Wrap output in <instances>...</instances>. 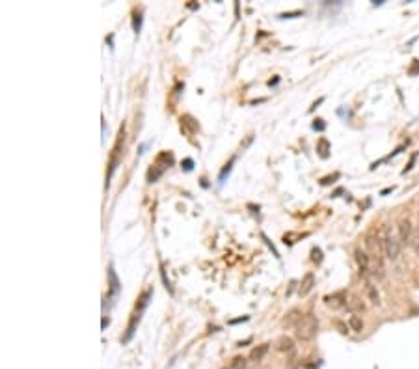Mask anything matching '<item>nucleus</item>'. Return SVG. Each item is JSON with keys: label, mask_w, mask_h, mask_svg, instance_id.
I'll return each instance as SVG.
<instances>
[{"label": "nucleus", "mask_w": 419, "mask_h": 369, "mask_svg": "<svg viewBox=\"0 0 419 369\" xmlns=\"http://www.w3.org/2000/svg\"><path fill=\"white\" fill-rule=\"evenodd\" d=\"M324 123H322V119H315V123H313V129H319V131H324Z\"/></svg>", "instance_id": "nucleus-18"}, {"label": "nucleus", "mask_w": 419, "mask_h": 369, "mask_svg": "<svg viewBox=\"0 0 419 369\" xmlns=\"http://www.w3.org/2000/svg\"><path fill=\"white\" fill-rule=\"evenodd\" d=\"M295 330H297V338L302 339V341H309V339L315 338V334L319 330V321L315 315L307 313V315H300L298 323L295 324Z\"/></svg>", "instance_id": "nucleus-1"}, {"label": "nucleus", "mask_w": 419, "mask_h": 369, "mask_svg": "<svg viewBox=\"0 0 419 369\" xmlns=\"http://www.w3.org/2000/svg\"><path fill=\"white\" fill-rule=\"evenodd\" d=\"M233 162H235V157H233V159H231L229 162L225 164V168L222 170V174H220V183H224L225 175H227V174H229V172H231V166H233Z\"/></svg>", "instance_id": "nucleus-14"}, {"label": "nucleus", "mask_w": 419, "mask_h": 369, "mask_svg": "<svg viewBox=\"0 0 419 369\" xmlns=\"http://www.w3.org/2000/svg\"><path fill=\"white\" fill-rule=\"evenodd\" d=\"M266 351H268V345H259V347H256L254 351H252L250 358L254 360V362H259V360L266 354Z\"/></svg>", "instance_id": "nucleus-10"}, {"label": "nucleus", "mask_w": 419, "mask_h": 369, "mask_svg": "<svg viewBox=\"0 0 419 369\" xmlns=\"http://www.w3.org/2000/svg\"><path fill=\"white\" fill-rule=\"evenodd\" d=\"M417 252H419V241H417Z\"/></svg>", "instance_id": "nucleus-20"}, {"label": "nucleus", "mask_w": 419, "mask_h": 369, "mask_svg": "<svg viewBox=\"0 0 419 369\" xmlns=\"http://www.w3.org/2000/svg\"><path fill=\"white\" fill-rule=\"evenodd\" d=\"M133 26H134V32L140 34V30H142V13H136V15H134Z\"/></svg>", "instance_id": "nucleus-16"}, {"label": "nucleus", "mask_w": 419, "mask_h": 369, "mask_svg": "<svg viewBox=\"0 0 419 369\" xmlns=\"http://www.w3.org/2000/svg\"><path fill=\"white\" fill-rule=\"evenodd\" d=\"M108 280H110V291H112V295H118V293H119V280H118V276H116V271H114L112 266L108 269Z\"/></svg>", "instance_id": "nucleus-8"}, {"label": "nucleus", "mask_w": 419, "mask_h": 369, "mask_svg": "<svg viewBox=\"0 0 419 369\" xmlns=\"http://www.w3.org/2000/svg\"><path fill=\"white\" fill-rule=\"evenodd\" d=\"M278 348H280V351H292V348H295V343H292L291 338L283 336V338H280V341H278Z\"/></svg>", "instance_id": "nucleus-11"}, {"label": "nucleus", "mask_w": 419, "mask_h": 369, "mask_svg": "<svg viewBox=\"0 0 419 369\" xmlns=\"http://www.w3.org/2000/svg\"><path fill=\"white\" fill-rule=\"evenodd\" d=\"M410 239H412V224L408 218H404L399 224V241L403 244H410Z\"/></svg>", "instance_id": "nucleus-4"}, {"label": "nucleus", "mask_w": 419, "mask_h": 369, "mask_svg": "<svg viewBox=\"0 0 419 369\" xmlns=\"http://www.w3.org/2000/svg\"><path fill=\"white\" fill-rule=\"evenodd\" d=\"M311 259L315 263H321L322 261V252H321V248H313L311 250Z\"/></svg>", "instance_id": "nucleus-17"}, {"label": "nucleus", "mask_w": 419, "mask_h": 369, "mask_svg": "<svg viewBox=\"0 0 419 369\" xmlns=\"http://www.w3.org/2000/svg\"><path fill=\"white\" fill-rule=\"evenodd\" d=\"M356 261H358L360 265V274H362V276H367V272L371 271V257H369L362 248L356 250Z\"/></svg>", "instance_id": "nucleus-3"}, {"label": "nucleus", "mask_w": 419, "mask_h": 369, "mask_svg": "<svg viewBox=\"0 0 419 369\" xmlns=\"http://www.w3.org/2000/svg\"><path fill=\"white\" fill-rule=\"evenodd\" d=\"M140 313H142V312L134 313L133 317H131V323H129L127 334H125V336H123V338H121V341H123V343H127L129 339L133 338V334H134V328H136V323H138V321H140Z\"/></svg>", "instance_id": "nucleus-7"}, {"label": "nucleus", "mask_w": 419, "mask_h": 369, "mask_svg": "<svg viewBox=\"0 0 419 369\" xmlns=\"http://www.w3.org/2000/svg\"><path fill=\"white\" fill-rule=\"evenodd\" d=\"M348 326H350V330H354V332H362L363 330V321L360 315H350V319H348Z\"/></svg>", "instance_id": "nucleus-9"}, {"label": "nucleus", "mask_w": 419, "mask_h": 369, "mask_svg": "<svg viewBox=\"0 0 419 369\" xmlns=\"http://www.w3.org/2000/svg\"><path fill=\"white\" fill-rule=\"evenodd\" d=\"M192 164H194L192 160L186 159V160H184V170H192Z\"/></svg>", "instance_id": "nucleus-19"}, {"label": "nucleus", "mask_w": 419, "mask_h": 369, "mask_svg": "<svg viewBox=\"0 0 419 369\" xmlns=\"http://www.w3.org/2000/svg\"><path fill=\"white\" fill-rule=\"evenodd\" d=\"M382 248H384L386 257L391 259V261H395V259L399 257V254H401V241L393 235V233H388V235L384 237Z\"/></svg>", "instance_id": "nucleus-2"}, {"label": "nucleus", "mask_w": 419, "mask_h": 369, "mask_svg": "<svg viewBox=\"0 0 419 369\" xmlns=\"http://www.w3.org/2000/svg\"><path fill=\"white\" fill-rule=\"evenodd\" d=\"M313 285H315V276H313V272H307L306 276H304V280H302L300 287H298V295H300V297L309 295V291L313 289Z\"/></svg>", "instance_id": "nucleus-5"}, {"label": "nucleus", "mask_w": 419, "mask_h": 369, "mask_svg": "<svg viewBox=\"0 0 419 369\" xmlns=\"http://www.w3.org/2000/svg\"><path fill=\"white\" fill-rule=\"evenodd\" d=\"M367 295H369V300L373 304H379V291L374 289L373 283H367Z\"/></svg>", "instance_id": "nucleus-13"}, {"label": "nucleus", "mask_w": 419, "mask_h": 369, "mask_svg": "<svg viewBox=\"0 0 419 369\" xmlns=\"http://www.w3.org/2000/svg\"><path fill=\"white\" fill-rule=\"evenodd\" d=\"M246 367V358L244 356H235L231 360V365L229 369H244Z\"/></svg>", "instance_id": "nucleus-12"}, {"label": "nucleus", "mask_w": 419, "mask_h": 369, "mask_svg": "<svg viewBox=\"0 0 419 369\" xmlns=\"http://www.w3.org/2000/svg\"><path fill=\"white\" fill-rule=\"evenodd\" d=\"M324 302H326L328 306L339 308V306H343V304H347V295H345V293H336V295H332V297L324 298Z\"/></svg>", "instance_id": "nucleus-6"}, {"label": "nucleus", "mask_w": 419, "mask_h": 369, "mask_svg": "<svg viewBox=\"0 0 419 369\" xmlns=\"http://www.w3.org/2000/svg\"><path fill=\"white\" fill-rule=\"evenodd\" d=\"M328 149H330V144H328L326 140L322 138L321 142H319V149H317V151H321L322 157H328Z\"/></svg>", "instance_id": "nucleus-15"}]
</instances>
